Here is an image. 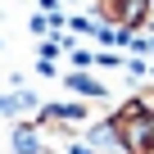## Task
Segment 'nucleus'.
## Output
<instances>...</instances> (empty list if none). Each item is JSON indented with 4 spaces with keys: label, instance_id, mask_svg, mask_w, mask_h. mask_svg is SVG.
Segmentation results:
<instances>
[{
    "label": "nucleus",
    "instance_id": "2",
    "mask_svg": "<svg viewBox=\"0 0 154 154\" xmlns=\"http://www.w3.org/2000/svg\"><path fill=\"white\" fill-rule=\"evenodd\" d=\"M149 5H154V0H95L100 18H104L109 27H118V32L145 27V23H149Z\"/></svg>",
    "mask_w": 154,
    "mask_h": 154
},
{
    "label": "nucleus",
    "instance_id": "5",
    "mask_svg": "<svg viewBox=\"0 0 154 154\" xmlns=\"http://www.w3.org/2000/svg\"><path fill=\"white\" fill-rule=\"evenodd\" d=\"M131 104H136V109H145V113H154V86L136 91V95H131Z\"/></svg>",
    "mask_w": 154,
    "mask_h": 154
},
{
    "label": "nucleus",
    "instance_id": "1",
    "mask_svg": "<svg viewBox=\"0 0 154 154\" xmlns=\"http://www.w3.org/2000/svg\"><path fill=\"white\" fill-rule=\"evenodd\" d=\"M113 127H118V140L127 154H154V113H145L127 100L113 113Z\"/></svg>",
    "mask_w": 154,
    "mask_h": 154
},
{
    "label": "nucleus",
    "instance_id": "3",
    "mask_svg": "<svg viewBox=\"0 0 154 154\" xmlns=\"http://www.w3.org/2000/svg\"><path fill=\"white\" fill-rule=\"evenodd\" d=\"M36 131H41L36 122L14 127V149H18V154H41V136H36Z\"/></svg>",
    "mask_w": 154,
    "mask_h": 154
},
{
    "label": "nucleus",
    "instance_id": "4",
    "mask_svg": "<svg viewBox=\"0 0 154 154\" xmlns=\"http://www.w3.org/2000/svg\"><path fill=\"white\" fill-rule=\"evenodd\" d=\"M68 86H72L77 95H91V100H100V95H104V86L95 82V77H86V72H77V77H68Z\"/></svg>",
    "mask_w": 154,
    "mask_h": 154
}]
</instances>
